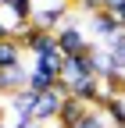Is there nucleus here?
Listing matches in <instances>:
<instances>
[{
	"label": "nucleus",
	"instance_id": "aec40b11",
	"mask_svg": "<svg viewBox=\"0 0 125 128\" xmlns=\"http://www.w3.org/2000/svg\"><path fill=\"white\" fill-rule=\"evenodd\" d=\"M0 39H11V28H7V22L0 18Z\"/></svg>",
	"mask_w": 125,
	"mask_h": 128
},
{
	"label": "nucleus",
	"instance_id": "6e6552de",
	"mask_svg": "<svg viewBox=\"0 0 125 128\" xmlns=\"http://www.w3.org/2000/svg\"><path fill=\"white\" fill-rule=\"evenodd\" d=\"M29 86V71H25V64L22 68H4L0 71V96L4 100H11L18 89H25Z\"/></svg>",
	"mask_w": 125,
	"mask_h": 128
},
{
	"label": "nucleus",
	"instance_id": "6ab92c4d",
	"mask_svg": "<svg viewBox=\"0 0 125 128\" xmlns=\"http://www.w3.org/2000/svg\"><path fill=\"white\" fill-rule=\"evenodd\" d=\"M72 4L79 7V11H86V14H97L100 11V0H72Z\"/></svg>",
	"mask_w": 125,
	"mask_h": 128
},
{
	"label": "nucleus",
	"instance_id": "dca6fc26",
	"mask_svg": "<svg viewBox=\"0 0 125 128\" xmlns=\"http://www.w3.org/2000/svg\"><path fill=\"white\" fill-rule=\"evenodd\" d=\"M107 46H111V50H107V54H111V60H114V68H118V71H125V32H121V36H114V39L107 43Z\"/></svg>",
	"mask_w": 125,
	"mask_h": 128
},
{
	"label": "nucleus",
	"instance_id": "ddd939ff",
	"mask_svg": "<svg viewBox=\"0 0 125 128\" xmlns=\"http://www.w3.org/2000/svg\"><path fill=\"white\" fill-rule=\"evenodd\" d=\"M104 118L111 128H125V100L121 96H111V100L104 103Z\"/></svg>",
	"mask_w": 125,
	"mask_h": 128
},
{
	"label": "nucleus",
	"instance_id": "39448f33",
	"mask_svg": "<svg viewBox=\"0 0 125 128\" xmlns=\"http://www.w3.org/2000/svg\"><path fill=\"white\" fill-rule=\"evenodd\" d=\"M65 18H68V4H65V0H50V4H43V7L32 11V25H39V28H46V32L61 28Z\"/></svg>",
	"mask_w": 125,
	"mask_h": 128
},
{
	"label": "nucleus",
	"instance_id": "f8f14e48",
	"mask_svg": "<svg viewBox=\"0 0 125 128\" xmlns=\"http://www.w3.org/2000/svg\"><path fill=\"white\" fill-rule=\"evenodd\" d=\"M54 82H57V75H50V71H43V68H29V89L32 92H50L54 89Z\"/></svg>",
	"mask_w": 125,
	"mask_h": 128
},
{
	"label": "nucleus",
	"instance_id": "f03ea898",
	"mask_svg": "<svg viewBox=\"0 0 125 128\" xmlns=\"http://www.w3.org/2000/svg\"><path fill=\"white\" fill-rule=\"evenodd\" d=\"M72 96H75V100H82L86 107H93V110H104V103L111 100V96L104 92V82H100L97 75L75 78V82H72Z\"/></svg>",
	"mask_w": 125,
	"mask_h": 128
},
{
	"label": "nucleus",
	"instance_id": "a211bd4d",
	"mask_svg": "<svg viewBox=\"0 0 125 128\" xmlns=\"http://www.w3.org/2000/svg\"><path fill=\"white\" fill-rule=\"evenodd\" d=\"M54 92L61 96V100H65V96H72V82H68L65 75H57V82H54Z\"/></svg>",
	"mask_w": 125,
	"mask_h": 128
},
{
	"label": "nucleus",
	"instance_id": "9b49d317",
	"mask_svg": "<svg viewBox=\"0 0 125 128\" xmlns=\"http://www.w3.org/2000/svg\"><path fill=\"white\" fill-rule=\"evenodd\" d=\"M32 100H36V92L25 86V89H18V92H14L11 100H7V107H11L18 118H32Z\"/></svg>",
	"mask_w": 125,
	"mask_h": 128
},
{
	"label": "nucleus",
	"instance_id": "412c9836",
	"mask_svg": "<svg viewBox=\"0 0 125 128\" xmlns=\"http://www.w3.org/2000/svg\"><path fill=\"white\" fill-rule=\"evenodd\" d=\"M29 128H46V124H39V121H32V124H29Z\"/></svg>",
	"mask_w": 125,
	"mask_h": 128
},
{
	"label": "nucleus",
	"instance_id": "7ed1b4c3",
	"mask_svg": "<svg viewBox=\"0 0 125 128\" xmlns=\"http://www.w3.org/2000/svg\"><path fill=\"white\" fill-rule=\"evenodd\" d=\"M61 75H65L68 82H75V78H82V75H97V46L89 43L82 54H68Z\"/></svg>",
	"mask_w": 125,
	"mask_h": 128
},
{
	"label": "nucleus",
	"instance_id": "4468645a",
	"mask_svg": "<svg viewBox=\"0 0 125 128\" xmlns=\"http://www.w3.org/2000/svg\"><path fill=\"white\" fill-rule=\"evenodd\" d=\"M100 82H104V92L107 96H121V100H125V71L114 68V71H107Z\"/></svg>",
	"mask_w": 125,
	"mask_h": 128
},
{
	"label": "nucleus",
	"instance_id": "f3484780",
	"mask_svg": "<svg viewBox=\"0 0 125 128\" xmlns=\"http://www.w3.org/2000/svg\"><path fill=\"white\" fill-rule=\"evenodd\" d=\"M75 128H107V118H104V110H93V107H89Z\"/></svg>",
	"mask_w": 125,
	"mask_h": 128
},
{
	"label": "nucleus",
	"instance_id": "2eb2a0df",
	"mask_svg": "<svg viewBox=\"0 0 125 128\" xmlns=\"http://www.w3.org/2000/svg\"><path fill=\"white\" fill-rule=\"evenodd\" d=\"M36 68L50 71V75H61V68H65V54H61V50H54V54H39V57H36Z\"/></svg>",
	"mask_w": 125,
	"mask_h": 128
},
{
	"label": "nucleus",
	"instance_id": "0eeeda50",
	"mask_svg": "<svg viewBox=\"0 0 125 128\" xmlns=\"http://www.w3.org/2000/svg\"><path fill=\"white\" fill-rule=\"evenodd\" d=\"M57 107H61V96L50 89V92H36V100H32V121H54L57 118Z\"/></svg>",
	"mask_w": 125,
	"mask_h": 128
},
{
	"label": "nucleus",
	"instance_id": "f257e3e1",
	"mask_svg": "<svg viewBox=\"0 0 125 128\" xmlns=\"http://www.w3.org/2000/svg\"><path fill=\"white\" fill-rule=\"evenodd\" d=\"M14 39L22 43V50H29L32 57H39V54H54L57 50V39H54V32H46V28H39V25H22L18 32H14Z\"/></svg>",
	"mask_w": 125,
	"mask_h": 128
},
{
	"label": "nucleus",
	"instance_id": "423d86ee",
	"mask_svg": "<svg viewBox=\"0 0 125 128\" xmlns=\"http://www.w3.org/2000/svg\"><path fill=\"white\" fill-rule=\"evenodd\" d=\"M86 103L82 100H75V96H65V100H61V107H57V128H75V124H79L82 121V114H86Z\"/></svg>",
	"mask_w": 125,
	"mask_h": 128
},
{
	"label": "nucleus",
	"instance_id": "1a4fd4ad",
	"mask_svg": "<svg viewBox=\"0 0 125 128\" xmlns=\"http://www.w3.org/2000/svg\"><path fill=\"white\" fill-rule=\"evenodd\" d=\"M89 25H93V32H97V36H104L107 43H111L114 36H121V32H125L121 22L114 18L111 11H97V14H89Z\"/></svg>",
	"mask_w": 125,
	"mask_h": 128
},
{
	"label": "nucleus",
	"instance_id": "9d476101",
	"mask_svg": "<svg viewBox=\"0 0 125 128\" xmlns=\"http://www.w3.org/2000/svg\"><path fill=\"white\" fill-rule=\"evenodd\" d=\"M22 43L18 39H0V71H4V68H22Z\"/></svg>",
	"mask_w": 125,
	"mask_h": 128
},
{
	"label": "nucleus",
	"instance_id": "20e7f679",
	"mask_svg": "<svg viewBox=\"0 0 125 128\" xmlns=\"http://www.w3.org/2000/svg\"><path fill=\"white\" fill-rule=\"evenodd\" d=\"M54 39H57V50L61 54H82L86 46H89V39H86V32L79 28V25H72V22H65L61 28H54Z\"/></svg>",
	"mask_w": 125,
	"mask_h": 128
}]
</instances>
